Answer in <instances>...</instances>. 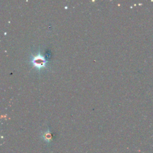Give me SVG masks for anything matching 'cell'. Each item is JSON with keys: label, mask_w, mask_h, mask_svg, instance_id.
Masks as SVG:
<instances>
[{"label": "cell", "mask_w": 153, "mask_h": 153, "mask_svg": "<svg viewBox=\"0 0 153 153\" xmlns=\"http://www.w3.org/2000/svg\"><path fill=\"white\" fill-rule=\"evenodd\" d=\"M32 63L36 68H41L45 66L46 62L43 57L40 56H36L33 58Z\"/></svg>", "instance_id": "1"}, {"label": "cell", "mask_w": 153, "mask_h": 153, "mask_svg": "<svg viewBox=\"0 0 153 153\" xmlns=\"http://www.w3.org/2000/svg\"><path fill=\"white\" fill-rule=\"evenodd\" d=\"M45 138L47 139H50V138H51V135H50V133H45Z\"/></svg>", "instance_id": "2"}]
</instances>
